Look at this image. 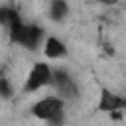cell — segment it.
<instances>
[{
  "mask_svg": "<svg viewBox=\"0 0 126 126\" xmlns=\"http://www.w3.org/2000/svg\"><path fill=\"white\" fill-rule=\"evenodd\" d=\"M100 2H102V4H116L118 0H100Z\"/></svg>",
  "mask_w": 126,
  "mask_h": 126,
  "instance_id": "obj_10",
  "label": "cell"
},
{
  "mask_svg": "<svg viewBox=\"0 0 126 126\" xmlns=\"http://www.w3.org/2000/svg\"><path fill=\"white\" fill-rule=\"evenodd\" d=\"M8 35H10V43L22 45L24 49H37L45 37V32L41 26L37 24H26L20 18L16 22H12L8 26Z\"/></svg>",
  "mask_w": 126,
  "mask_h": 126,
  "instance_id": "obj_1",
  "label": "cell"
},
{
  "mask_svg": "<svg viewBox=\"0 0 126 126\" xmlns=\"http://www.w3.org/2000/svg\"><path fill=\"white\" fill-rule=\"evenodd\" d=\"M51 73H53V67H51L49 63H45V61H35V63L30 67V71H28V75H26V79H24L22 91H24L26 94H30V93L41 91L43 87H51Z\"/></svg>",
  "mask_w": 126,
  "mask_h": 126,
  "instance_id": "obj_3",
  "label": "cell"
},
{
  "mask_svg": "<svg viewBox=\"0 0 126 126\" xmlns=\"http://www.w3.org/2000/svg\"><path fill=\"white\" fill-rule=\"evenodd\" d=\"M96 108L100 112H118V110H124L126 108V98H122L120 94L112 93L110 89L102 87L100 89V94H98V102H96Z\"/></svg>",
  "mask_w": 126,
  "mask_h": 126,
  "instance_id": "obj_4",
  "label": "cell"
},
{
  "mask_svg": "<svg viewBox=\"0 0 126 126\" xmlns=\"http://www.w3.org/2000/svg\"><path fill=\"white\" fill-rule=\"evenodd\" d=\"M20 18V14H18V10H14V8H10V6H0V26H4V28H8L12 22H16Z\"/></svg>",
  "mask_w": 126,
  "mask_h": 126,
  "instance_id": "obj_8",
  "label": "cell"
},
{
  "mask_svg": "<svg viewBox=\"0 0 126 126\" xmlns=\"http://www.w3.org/2000/svg\"><path fill=\"white\" fill-rule=\"evenodd\" d=\"M69 2L67 0H49L47 6V16L51 22H63L69 16Z\"/></svg>",
  "mask_w": 126,
  "mask_h": 126,
  "instance_id": "obj_7",
  "label": "cell"
},
{
  "mask_svg": "<svg viewBox=\"0 0 126 126\" xmlns=\"http://www.w3.org/2000/svg\"><path fill=\"white\" fill-rule=\"evenodd\" d=\"M51 87H55L61 94V98H67V96H75L77 89H75V83L71 79V75L65 71V69H53L51 73Z\"/></svg>",
  "mask_w": 126,
  "mask_h": 126,
  "instance_id": "obj_5",
  "label": "cell"
},
{
  "mask_svg": "<svg viewBox=\"0 0 126 126\" xmlns=\"http://www.w3.org/2000/svg\"><path fill=\"white\" fill-rule=\"evenodd\" d=\"M41 53H43V57L49 59V61L65 59V57H67V45H65L59 37L47 35V37H43V41H41Z\"/></svg>",
  "mask_w": 126,
  "mask_h": 126,
  "instance_id": "obj_6",
  "label": "cell"
},
{
  "mask_svg": "<svg viewBox=\"0 0 126 126\" xmlns=\"http://www.w3.org/2000/svg\"><path fill=\"white\" fill-rule=\"evenodd\" d=\"M12 96H14L12 81L6 75H0V98H12Z\"/></svg>",
  "mask_w": 126,
  "mask_h": 126,
  "instance_id": "obj_9",
  "label": "cell"
},
{
  "mask_svg": "<svg viewBox=\"0 0 126 126\" xmlns=\"http://www.w3.org/2000/svg\"><path fill=\"white\" fill-rule=\"evenodd\" d=\"M32 114L37 120L47 124H59L65 118V98L61 96H43L32 106Z\"/></svg>",
  "mask_w": 126,
  "mask_h": 126,
  "instance_id": "obj_2",
  "label": "cell"
}]
</instances>
